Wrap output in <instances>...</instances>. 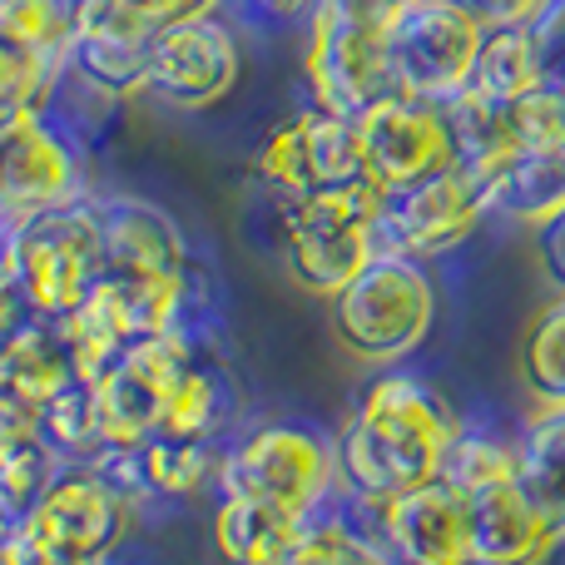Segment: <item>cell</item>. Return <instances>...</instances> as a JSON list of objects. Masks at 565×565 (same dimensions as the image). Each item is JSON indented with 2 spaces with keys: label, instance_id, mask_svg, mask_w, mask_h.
<instances>
[{
  "label": "cell",
  "instance_id": "1",
  "mask_svg": "<svg viewBox=\"0 0 565 565\" xmlns=\"http://www.w3.org/2000/svg\"><path fill=\"white\" fill-rule=\"evenodd\" d=\"M461 417L417 372H377L362 387L358 412L338 437L342 491L358 501H387L441 471Z\"/></svg>",
  "mask_w": 565,
  "mask_h": 565
},
{
  "label": "cell",
  "instance_id": "2",
  "mask_svg": "<svg viewBox=\"0 0 565 565\" xmlns=\"http://www.w3.org/2000/svg\"><path fill=\"white\" fill-rule=\"evenodd\" d=\"M274 199H278L274 244L282 254V268L312 298H338L382 254L377 244L382 184H372V179L342 189H318V194L302 199H282V194Z\"/></svg>",
  "mask_w": 565,
  "mask_h": 565
},
{
  "label": "cell",
  "instance_id": "3",
  "mask_svg": "<svg viewBox=\"0 0 565 565\" xmlns=\"http://www.w3.org/2000/svg\"><path fill=\"white\" fill-rule=\"evenodd\" d=\"M139 501L125 497L95 461H65L25 511L10 541L30 556L70 561V565H115L135 531Z\"/></svg>",
  "mask_w": 565,
  "mask_h": 565
},
{
  "label": "cell",
  "instance_id": "4",
  "mask_svg": "<svg viewBox=\"0 0 565 565\" xmlns=\"http://www.w3.org/2000/svg\"><path fill=\"white\" fill-rule=\"evenodd\" d=\"M328 308L332 332L352 358L392 367L427 342L437 318V282L422 258L377 254L338 298H328Z\"/></svg>",
  "mask_w": 565,
  "mask_h": 565
},
{
  "label": "cell",
  "instance_id": "5",
  "mask_svg": "<svg viewBox=\"0 0 565 565\" xmlns=\"http://www.w3.org/2000/svg\"><path fill=\"white\" fill-rule=\"evenodd\" d=\"M302 75L312 105L348 119L402 95L387 50V15L352 0H322L302 30Z\"/></svg>",
  "mask_w": 565,
  "mask_h": 565
},
{
  "label": "cell",
  "instance_id": "6",
  "mask_svg": "<svg viewBox=\"0 0 565 565\" xmlns=\"http://www.w3.org/2000/svg\"><path fill=\"white\" fill-rule=\"evenodd\" d=\"M218 491H244L288 516H318L342 491L338 441L298 422H258L224 441Z\"/></svg>",
  "mask_w": 565,
  "mask_h": 565
},
{
  "label": "cell",
  "instance_id": "7",
  "mask_svg": "<svg viewBox=\"0 0 565 565\" xmlns=\"http://www.w3.org/2000/svg\"><path fill=\"white\" fill-rule=\"evenodd\" d=\"M0 258H6L10 274H15L30 312H40V318H65L89 292V282L105 274L95 194L10 228V234L0 238Z\"/></svg>",
  "mask_w": 565,
  "mask_h": 565
},
{
  "label": "cell",
  "instance_id": "8",
  "mask_svg": "<svg viewBox=\"0 0 565 565\" xmlns=\"http://www.w3.org/2000/svg\"><path fill=\"white\" fill-rule=\"evenodd\" d=\"M338 507L362 541L397 565H471V507L441 477L387 501H358L338 491Z\"/></svg>",
  "mask_w": 565,
  "mask_h": 565
},
{
  "label": "cell",
  "instance_id": "9",
  "mask_svg": "<svg viewBox=\"0 0 565 565\" xmlns=\"http://www.w3.org/2000/svg\"><path fill=\"white\" fill-rule=\"evenodd\" d=\"M254 174L264 179L268 194L302 199L318 189H342L367 179V159H362L358 119L332 115L322 105H302L274 125L254 149Z\"/></svg>",
  "mask_w": 565,
  "mask_h": 565
},
{
  "label": "cell",
  "instance_id": "10",
  "mask_svg": "<svg viewBox=\"0 0 565 565\" xmlns=\"http://www.w3.org/2000/svg\"><path fill=\"white\" fill-rule=\"evenodd\" d=\"M199 338L189 332H149L129 342L89 387H95V422L105 447H139L149 431H159L164 407L174 397L184 367L194 362Z\"/></svg>",
  "mask_w": 565,
  "mask_h": 565
},
{
  "label": "cell",
  "instance_id": "11",
  "mask_svg": "<svg viewBox=\"0 0 565 565\" xmlns=\"http://www.w3.org/2000/svg\"><path fill=\"white\" fill-rule=\"evenodd\" d=\"M487 30L451 0H407L387 15V50L397 89L417 99H457L471 79Z\"/></svg>",
  "mask_w": 565,
  "mask_h": 565
},
{
  "label": "cell",
  "instance_id": "12",
  "mask_svg": "<svg viewBox=\"0 0 565 565\" xmlns=\"http://www.w3.org/2000/svg\"><path fill=\"white\" fill-rule=\"evenodd\" d=\"M89 199L85 149L45 115H30L0 135V228H20L30 218Z\"/></svg>",
  "mask_w": 565,
  "mask_h": 565
},
{
  "label": "cell",
  "instance_id": "13",
  "mask_svg": "<svg viewBox=\"0 0 565 565\" xmlns=\"http://www.w3.org/2000/svg\"><path fill=\"white\" fill-rule=\"evenodd\" d=\"M487 199H481L477 179L461 164L427 174L417 184L382 189L377 209V244L382 254H407V258H441L451 248H461L481 228Z\"/></svg>",
  "mask_w": 565,
  "mask_h": 565
},
{
  "label": "cell",
  "instance_id": "14",
  "mask_svg": "<svg viewBox=\"0 0 565 565\" xmlns=\"http://www.w3.org/2000/svg\"><path fill=\"white\" fill-rule=\"evenodd\" d=\"M238 35L224 15H189L149 35V95L174 109L218 105L238 85Z\"/></svg>",
  "mask_w": 565,
  "mask_h": 565
},
{
  "label": "cell",
  "instance_id": "15",
  "mask_svg": "<svg viewBox=\"0 0 565 565\" xmlns=\"http://www.w3.org/2000/svg\"><path fill=\"white\" fill-rule=\"evenodd\" d=\"M367 179L382 189L417 184L427 174L457 164V135H451L447 105L417 95H392L358 119Z\"/></svg>",
  "mask_w": 565,
  "mask_h": 565
},
{
  "label": "cell",
  "instance_id": "16",
  "mask_svg": "<svg viewBox=\"0 0 565 565\" xmlns=\"http://www.w3.org/2000/svg\"><path fill=\"white\" fill-rule=\"evenodd\" d=\"M149 35L154 25L119 0H75L65 70L125 105L135 95H149Z\"/></svg>",
  "mask_w": 565,
  "mask_h": 565
},
{
  "label": "cell",
  "instance_id": "17",
  "mask_svg": "<svg viewBox=\"0 0 565 565\" xmlns=\"http://www.w3.org/2000/svg\"><path fill=\"white\" fill-rule=\"evenodd\" d=\"M99 214V248H105V274L129 278H179L194 254L189 238L159 204L135 194H105L95 199Z\"/></svg>",
  "mask_w": 565,
  "mask_h": 565
},
{
  "label": "cell",
  "instance_id": "18",
  "mask_svg": "<svg viewBox=\"0 0 565 565\" xmlns=\"http://www.w3.org/2000/svg\"><path fill=\"white\" fill-rule=\"evenodd\" d=\"M471 507V565H546L561 536L546 526L516 477L467 491Z\"/></svg>",
  "mask_w": 565,
  "mask_h": 565
},
{
  "label": "cell",
  "instance_id": "19",
  "mask_svg": "<svg viewBox=\"0 0 565 565\" xmlns=\"http://www.w3.org/2000/svg\"><path fill=\"white\" fill-rule=\"evenodd\" d=\"M238 417H244V392H238L234 367H228L218 338H199L194 362L179 377L159 431L184 437V441H204V447H224L234 437Z\"/></svg>",
  "mask_w": 565,
  "mask_h": 565
},
{
  "label": "cell",
  "instance_id": "20",
  "mask_svg": "<svg viewBox=\"0 0 565 565\" xmlns=\"http://www.w3.org/2000/svg\"><path fill=\"white\" fill-rule=\"evenodd\" d=\"M75 377H79V367H75V352H70L65 332H60V318L30 312L25 322L0 332V387L15 392L20 402L40 407V402H50Z\"/></svg>",
  "mask_w": 565,
  "mask_h": 565
},
{
  "label": "cell",
  "instance_id": "21",
  "mask_svg": "<svg viewBox=\"0 0 565 565\" xmlns=\"http://www.w3.org/2000/svg\"><path fill=\"white\" fill-rule=\"evenodd\" d=\"M516 481L565 541V407H536V417L516 431Z\"/></svg>",
  "mask_w": 565,
  "mask_h": 565
},
{
  "label": "cell",
  "instance_id": "22",
  "mask_svg": "<svg viewBox=\"0 0 565 565\" xmlns=\"http://www.w3.org/2000/svg\"><path fill=\"white\" fill-rule=\"evenodd\" d=\"M298 526L302 516H288V511L268 507V501L244 497V491H218L214 546L224 565H274Z\"/></svg>",
  "mask_w": 565,
  "mask_h": 565
},
{
  "label": "cell",
  "instance_id": "23",
  "mask_svg": "<svg viewBox=\"0 0 565 565\" xmlns=\"http://www.w3.org/2000/svg\"><path fill=\"white\" fill-rule=\"evenodd\" d=\"M561 209H565V154H526L521 149L487 184L491 218H521V224L541 228Z\"/></svg>",
  "mask_w": 565,
  "mask_h": 565
},
{
  "label": "cell",
  "instance_id": "24",
  "mask_svg": "<svg viewBox=\"0 0 565 565\" xmlns=\"http://www.w3.org/2000/svg\"><path fill=\"white\" fill-rule=\"evenodd\" d=\"M139 481H145V501H184L214 481L218 487V461L224 447H204V441H184L169 431H149L135 447Z\"/></svg>",
  "mask_w": 565,
  "mask_h": 565
},
{
  "label": "cell",
  "instance_id": "25",
  "mask_svg": "<svg viewBox=\"0 0 565 565\" xmlns=\"http://www.w3.org/2000/svg\"><path fill=\"white\" fill-rule=\"evenodd\" d=\"M536 79H541V65H536L531 30L526 25L487 30V35H481V50H477V65H471V79H467L461 95L507 109L511 99H521Z\"/></svg>",
  "mask_w": 565,
  "mask_h": 565
},
{
  "label": "cell",
  "instance_id": "26",
  "mask_svg": "<svg viewBox=\"0 0 565 565\" xmlns=\"http://www.w3.org/2000/svg\"><path fill=\"white\" fill-rule=\"evenodd\" d=\"M60 467H65V461L50 451L40 427L0 437V516H6L10 531L25 521V511L40 501V491L50 487V477H55Z\"/></svg>",
  "mask_w": 565,
  "mask_h": 565
},
{
  "label": "cell",
  "instance_id": "27",
  "mask_svg": "<svg viewBox=\"0 0 565 565\" xmlns=\"http://www.w3.org/2000/svg\"><path fill=\"white\" fill-rule=\"evenodd\" d=\"M35 417H40V437L50 441V451L60 461H95L105 451V437H99L95 422V387L85 377H75L50 402H40Z\"/></svg>",
  "mask_w": 565,
  "mask_h": 565
},
{
  "label": "cell",
  "instance_id": "28",
  "mask_svg": "<svg viewBox=\"0 0 565 565\" xmlns=\"http://www.w3.org/2000/svg\"><path fill=\"white\" fill-rule=\"evenodd\" d=\"M70 25H75V0H0V35L50 70H65Z\"/></svg>",
  "mask_w": 565,
  "mask_h": 565
},
{
  "label": "cell",
  "instance_id": "29",
  "mask_svg": "<svg viewBox=\"0 0 565 565\" xmlns=\"http://www.w3.org/2000/svg\"><path fill=\"white\" fill-rule=\"evenodd\" d=\"M521 382L541 407H565V298L551 302L521 338Z\"/></svg>",
  "mask_w": 565,
  "mask_h": 565
},
{
  "label": "cell",
  "instance_id": "30",
  "mask_svg": "<svg viewBox=\"0 0 565 565\" xmlns=\"http://www.w3.org/2000/svg\"><path fill=\"white\" fill-rule=\"evenodd\" d=\"M441 481H451V487L467 497V491H481L491 487V481H507L516 477V441L497 437V431H481V427H467L461 422V431L451 437L447 457H441Z\"/></svg>",
  "mask_w": 565,
  "mask_h": 565
},
{
  "label": "cell",
  "instance_id": "31",
  "mask_svg": "<svg viewBox=\"0 0 565 565\" xmlns=\"http://www.w3.org/2000/svg\"><path fill=\"white\" fill-rule=\"evenodd\" d=\"M511 139L526 154H565V85L536 79L521 99L507 105Z\"/></svg>",
  "mask_w": 565,
  "mask_h": 565
},
{
  "label": "cell",
  "instance_id": "32",
  "mask_svg": "<svg viewBox=\"0 0 565 565\" xmlns=\"http://www.w3.org/2000/svg\"><path fill=\"white\" fill-rule=\"evenodd\" d=\"M367 541L352 531V521L342 516V507H322L318 516H302V526L292 531V541L278 551L274 565H352Z\"/></svg>",
  "mask_w": 565,
  "mask_h": 565
},
{
  "label": "cell",
  "instance_id": "33",
  "mask_svg": "<svg viewBox=\"0 0 565 565\" xmlns=\"http://www.w3.org/2000/svg\"><path fill=\"white\" fill-rule=\"evenodd\" d=\"M60 70L40 65L30 50H20L15 40L0 35V105H25V109H45V95L55 85Z\"/></svg>",
  "mask_w": 565,
  "mask_h": 565
},
{
  "label": "cell",
  "instance_id": "34",
  "mask_svg": "<svg viewBox=\"0 0 565 565\" xmlns=\"http://www.w3.org/2000/svg\"><path fill=\"white\" fill-rule=\"evenodd\" d=\"M526 30H531V45H536L541 79L565 85V0H546V10Z\"/></svg>",
  "mask_w": 565,
  "mask_h": 565
},
{
  "label": "cell",
  "instance_id": "35",
  "mask_svg": "<svg viewBox=\"0 0 565 565\" xmlns=\"http://www.w3.org/2000/svg\"><path fill=\"white\" fill-rule=\"evenodd\" d=\"M457 10H467L481 30H511V25H531L546 10V0H451Z\"/></svg>",
  "mask_w": 565,
  "mask_h": 565
},
{
  "label": "cell",
  "instance_id": "36",
  "mask_svg": "<svg viewBox=\"0 0 565 565\" xmlns=\"http://www.w3.org/2000/svg\"><path fill=\"white\" fill-rule=\"evenodd\" d=\"M119 6L135 10L149 25H174V20H189V15H224L228 0H119Z\"/></svg>",
  "mask_w": 565,
  "mask_h": 565
},
{
  "label": "cell",
  "instance_id": "37",
  "mask_svg": "<svg viewBox=\"0 0 565 565\" xmlns=\"http://www.w3.org/2000/svg\"><path fill=\"white\" fill-rule=\"evenodd\" d=\"M228 6H238L248 20H258V25H274V30L302 25L308 30L312 10H318L322 0H228Z\"/></svg>",
  "mask_w": 565,
  "mask_h": 565
},
{
  "label": "cell",
  "instance_id": "38",
  "mask_svg": "<svg viewBox=\"0 0 565 565\" xmlns=\"http://www.w3.org/2000/svg\"><path fill=\"white\" fill-rule=\"evenodd\" d=\"M536 248H541V268H546V278L565 292V209L551 214L546 224L536 228Z\"/></svg>",
  "mask_w": 565,
  "mask_h": 565
},
{
  "label": "cell",
  "instance_id": "39",
  "mask_svg": "<svg viewBox=\"0 0 565 565\" xmlns=\"http://www.w3.org/2000/svg\"><path fill=\"white\" fill-rule=\"evenodd\" d=\"M25 318H30V302H25V292H20L15 274H10V264L0 258V332H10Z\"/></svg>",
  "mask_w": 565,
  "mask_h": 565
},
{
  "label": "cell",
  "instance_id": "40",
  "mask_svg": "<svg viewBox=\"0 0 565 565\" xmlns=\"http://www.w3.org/2000/svg\"><path fill=\"white\" fill-rule=\"evenodd\" d=\"M352 565H397V561H392V556H382V551L367 541V546L358 551V561H352Z\"/></svg>",
  "mask_w": 565,
  "mask_h": 565
},
{
  "label": "cell",
  "instance_id": "41",
  "mask_svg": "<svg viewBox=\"0 0 565 565\" xmlns=\"http://www.w3.org/2000/svg\"><path fill=\"white\" fill-rule=\"evenodd\" d=\"M352 6H367V10H377V15H392V10L407 6V0H352Z\"/></svg>",
  "mask_w": 565,
  "mask_h": 565
},
{
  "label": "cell",
  "instance_id": "42",
  "mask_svg": "<svg viewBox=\"0 0 565 565\" xmlns=\"http://www.w3.org/2000/svg\"><path fill=\"white\" fill-rule=\"evenodd\" d=\"M0 565H25V561H20V551H15V541H0Z\"/></svg>",
  "mask_w": 565,
  "mask_h": 565
},
{
  "label": "cell",
  "instance_id": "43",
  "mask_svg": "<svg viewBox=\"0 0 565 565\" xmlns=\"http://www.w3.org/2000/svg\"><path fill=\"white\" fill-rule=\"evenodd\" d=\"M10 536V526H6V516H0V541H6Z\"/></svg>",
  "mask_w": 565,
  "mask_h": 565
}]
</instances>
